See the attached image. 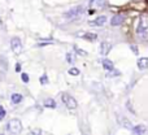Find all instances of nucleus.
<instances>
[{
	"mask_svg": "<svg viewBox=\"0 0 148 135\" xmlns=\"http://www.w3.org/2000/svg\"><path fill=\"white\" fill-rule=\"evenodd\" d=\"M84 13H86V9H84L82 5H78V7H74L70 10H68V12L64 14V17H65V20L70 21V20H75V18L82 17Z\"/></svg>",
	"mask_w": 148,
	"mask_h": 135,
	"instance_id": "obj_1",
	"label": "nucleus"
},
{
	"mask_svg": "<svg viewBox=\"0 0 148 135\" xmlns=\"http://www.w3.org/2000/svg\"><path fill=\"white\" fill-rule=\"evenodd\" d=\"M62 101H64V104L68 107V109H75L77 107H78V103H77V100L74 99L73 96H70L69 94H62Z\"/></svg>",
	"mask_w": 148,
	"mask_h": 135,
	"instance_id": "obj_2",
	"label": "nucleus"
},
{
	"mask_svg": "<svg viewBox=\"0 0 148 135\" xmlns=\"http://www.w3.org/2000/svg\"><path fill=\"white\" fill-rule=\"evenodd\" d=\"M8 130L10 131V133H13V134H18V133H21V130H22V125H21V121L20 120H10L9 121V123H8Z\"/></svg>",
	"mask_w": 148,
	"mask_h": 135,
	"instance_id": "obj_3",
	"label": "nucleus"
},
{
	"mask_svg": "<svg viewBox=\"0 0 148 135\" xmlns=\"http://www.w3.org/2000/svg\"><path fill=\"white\" fill-rule=\"evenodd\" d=\"M10 48L14 55H21L22 53V43H21L20 38H12L10 40Z\"/></svg>",
	"mask_w": 148,
	"mask_h": 135,
	"instance_id": "obj_4",
	"label": "nucleus"
},
{
	"mask_svg": "<svg viewBox=\"0 0 148 135\" xmlns=\"http://www.w3.org/2000/svg\"><path fill=\"white\" fill-rule=\"evenodd\" d=\"M147 27H148L147 17H146V16H142V17H140V21H139V23H138V27H136V33H138V34H142L143 36H146V34H147Z\"/></svg>",
	"mask_w": 148,
	"mask_h": 135,
	"instance_id": "obj_5",
	"label": "nucleus"
},
{
	"mask_svg": "<svg viewBox=\"0 0 148 135\" xmlns=\"http://www.w3.org/2000/svg\"><path fill=\"white\" fill-rule=\"evenodd\" d=\"M125 16L123 14H116L114 17H112V20H110V23H112L113 26H120L123 23V21H125Z\"/></svg>",
	"mask_w": 148,
	"mask_h": 135,
	"instance_id": "obj_6",
	"label": "nucleus"
},
{
	"mask_svg": "<svg viewBox=\"0 0 148 135\" xmlns=\"http://www.w3.org/2000/svg\"><path fill=\"white\" fill-rule=\"evenodd\" d=\"M110 49H112V44H110L109 42H103L101 46H100V53L107 56V55L110 52Z\"/></svg>",
	"mask_w": 148,
	"mask_h": 135,
	"instance_id": "obj_7",
	"label": "nucleus"
},
{
	"mask_svg": "<svg viewBox=\"0 0 148 135\" xmlns=\"http://www.w3.org/2000/svg\"><path fill=\"white\" fill-rule=\"evenodd\" d=\"M105 22H107V17H105V16H99V17H96L94 21H91L90 25L91 26H103Z\"/></svg>",
	"mask_w": 148,
	"mask_h": 135,
	"instance_id": "obj_8",
	"label": "nucleus"
},
{
	"mask_svg": "<svg viewBox=\"0 0 148 135\" xmlns=\"http://www.w3.org/2000/svg\"><path fill=\"white\" fill-rule=\"evenodd\" d=\"M107 5V0H91L90 7L91 8H104Z\"/></svg>",
	"mask_w": 148,
	"mask_h": 135,
	"instance_id": "obj_9",
	"label": "nucleus"
},
{
	"mask_svg": "<svg viewBox=\"0 0 148 135\" xmlns=\"http://www.w3.org/2000/svg\"><path fill=\"white\" fill-rule=\"evenodd\" d=\"M78 36H81L82 39H86V40H96L97 35L94 33H78Z\"/></svg>",
	"mask_w": 148,
	"mask_h": 135,
	"instance_id": "obj_10",
	"label": "nucleus"
},
{
	"mask_svg": "<svg viewBox=\"0 0 148 135\" xmlns=\"http://www.w3.org/2000/svg\"><path fill=\"white\" fill-rule=\"evenodd\" d=\"M146 131H147V129H146V126H143V125H138V126H135V127H133V134L143 135V134H146Z\"/></svg>",
	"mask_w": 148,
	"mask_h": 135,
	"instance_id": "obj_11",
	"label": "nucleus"
},
{
	"mask_svg": "<svg viewBox=\"0 0 148 135\" xmlns=\"http://www.w3.org/2000/svg\"><path fill=\"white\" fill-rule=\"evenodd\" d=\"M148 66V59L147 57H142V59L138 60V68L140 69V70H146Z\"/></svg>",
	"mask_w": 148,
	"mask_h": 135,
	"instance_id": "obj_12",
	"label": "nucleus"
},
{
	"mask_svg": "<svg viewBox=\"0 0 148 135\" xmlns=\"http://www.w3.org/2000/svg\"><path fill=\"white\" fill-rule=\"evenodd\" d=\"M103 68H104L107 71H112L113 69H114V66H113V62L110 61V60H108V59L103 60Z\"/></svg>",
	"mask_w": 148,
	"mask_h": 135,
	"instance_id": "obj_13",
	"label": "nucleus"
},
{
	"mask_svg": "<svg viewBox=\"0 0 148 135\" xmlns=\"http://www.w3.org/2000/svg\"><path fill=\"white\" fill-rule=\"evenodd\" d=\"M10 100H12V104H20L22 101V95L20 94H12L10 96Z\"/></svg>",
	"mask_w": 148,
	"mask_h": 135,
	"instance_id": "obj_14",
	"label": "nucleus"
},
{
	"mask_svg": "<svg viewBox=\"0 0 148 135\" xmlns=\"http://www.w3.org/2000/svg\"><path fill=\"white\" fill-rule=\"evenodd\" d=\"M43 105L46 108H56V101L53 99H47V100H44Z\"/></svg>",
	"mask_w": 148,
	"mask_h": 135,
	"instance_id": "obj_15",
	"label": "nucleus"
},
{
	"mask_svg": "<svg viewBox=\"0 0 148 135\" xmlns=\"http://www.w3.org/2000/svg\"><path fill=\"white\" fill-rule=\"evenodd\" d=\"M68 73L70 74V75H78L79 74V70L77 68H72V69H69V71Z\"/></svg>",
	"mask_w": 148,
	"mask_h": 135,
	"instance_id": "obj_16",
	"label": "nucleus"
},
{
	"mask_svg": "<svg viewBox=\"0 0 148 135\" xmlns=\"http://www.w3.org/2000/svg\"><path fill=\"white\" fill-rule=\"evenodd\" d=\"M48 83V78H47V75L44 74V75L40 77V84H47Z\"/></svg>",
	"mask_w": 148,
	"mask_h": 135,
	"instance_id": "obj_17",
	"label": "nucleus"
},
{
	"mask_svg": "<svg viewBox=\"0 0 148 135\" xmlns=\"http://www.w3.org/2000/svg\"><path fill=\"white\" fill-rule=\"evenodd\" d=\"M21 79H22L23 83H27V82H29V75L26 73H22V75H21Z\"/></svg>",
	"mask_w": 148,
	"mask_h": 135,
	"instance_id": "obj_18",
	"label": "nucleus"
},
{
	"mask_svg": "<svg viewBox=\"0 0 148 135\" xmlns=\"http://www.w3.org/2000/svg\"><path fill=\"white\" fill-rule=\"evenodd\" d=\"M5 114H7V112H5V109L3 107H0V121L3 120V118L5 117Z\"/></svg>",
	"mask_w": 148,
	"mask_h": 135,
	"instance_id": "obj_19",
	"label": "nucleus"
},
{
	"mask_svg": "<svg viewBox=\"0 0 148 135\" xmlns=\"http://www.w3.org/2000/svg\"><path fill=\"white\" fill-rule=\"evenodd\" d=\"M74 49H75V52H77V53L82 55V56H87V52H84V51H81V49H79V48H77V47H75V48H74Z\"/></svg>",
	"mask_w": 148,
	"mask_h": 135,
	"instance_id": "obj_20",
	"label": "nucleus"
},
{
	"mask_svg": "<svg viewBox=\"0 0 148 135\" xmlns=\"http://www.w3.org/2000/svg\"><path fill=\"white\" fill-rule=\"evenodd\" d=\"M66 59H68V62H70V64H72V62H73V57H72V55H70V53H68Z\"/></svg>",
	"mask_w": 148,
	"mask_h": 135,
	"instance_id": "obj_21",
	"label": "nucleus"
},
{
	"mask_svg": "<svg viewBox=\"0 0 148 135\" xmlns=\"http://www.w3.org/2000/svg\"><path fill=\"white\" fill-rule=\"evenodd\" d=\"M131 49H133V52H134V53H138V49H136V47L135 46H131Z\"/></svg>",
	"mask_w": 148,
	"mask_h": 135,
	"instance_id": "obj_22",
	"label": "nucleus"
},
{
	"mask_svg": "<svg viewBox=\"0 0 148 135\" xmlns=\"http://www.w3.org/2000/svg\"><path fill=\"white\" fill-rule=\"evenodd\" d=\"M16 71H21V65L20 64L16 65Z\"/></svg>",
	"mask_w": 148,
	"mask_h": 135,
	"instance_id": "obj_23",
	"label": "nucleus"
}]
</instances>
